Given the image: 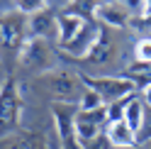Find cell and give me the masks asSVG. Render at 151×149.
I'll return each instance as SVG.
<instances>
[{"label":"cell","instance_id":"6da1fadb","mask_svg":"<svg viewBox=\"0 0 151 149\" xmlns=\"http://www.w3.org/2000/svg\"><path fill=\"white\" fill-rule=\"evenodd\" d=\"M37 88L46 98H51V105H56V103L78 105L83 90H86V83H83L81 76H76L68 69H54L37 78Z\"/></svg>","mask_w":151,"mask_h":149},{"label":"cell","instance_id":"7a4b0ae2","mask_svg":"<svg viewBox=\"0 0 151 149\" xmlns=\"http://www.w3.org/2000/svg\"><path fill=\"white\" fill-rule=\"evenodd\" d=\"M29 32V17H24L20 10L5 7L0 12V51L7 56H20L24 46V34Z\"/></svg>","mask_w":151,"mask_h":149},{"label":"cell","instance_id":"3957f363","mask_svg":"<svg viewBox=\"0 0 151 149\" xmlns=\"http://www.w3.org/2000/svg\"><path fill=\"white\" fill-rule=\"evenodd\" d=\"M22 115V98H20V86L15 78H5L0 86V139L17 132Z\"/></svg>","mask_w":151,"mask_h":149},{"label":"cell","instance_id":"277c9868","mask_svg":"<svg viewBox=\"0 0 151 149\" xmlns=\"http://www.w3.org/2000/svg\"><path fill=\"white\" fill-rule=\"evenodd\" d=\"M54 61H56V54L46 39H32L29 37L20 51V64L27 71H34L39 76L54 71Z\"/></svg>","mask_w":151,"mask_h":149},{"label":"cell","instance_id":"5b68a950","mask_svg":"<svg viewBox=\"0 0 151 149\" xmlns=\"http://www.w3.org/2000/svg\"><path fill=\"white\" fill-rule=\"evenodd\" d=\"M81 78H83V83L88 88L100 93V98L105 100V105L134 95V83L129 78H122V76H81Z\"/></svg>","mask_w":151,"mask_h":149},{"label":"cell","instance_id":"8992f818","mask_svg":"<svg viewBox=\"0 0 151 149\" xmlns=\"http://www.w3.org/2000/svg\"><path fill=\"white\" fill-rule=\"evenodd\" d=\"M98 34H100V22L95 17H88L86 25H83V30L76 34V39L68 42L66 46H61V51L73 56V59H86L90 54V49L95 46V42H98Z\"/></svg>","mask_w":151,"mask_h":149},{"label":"cell","instance_id":"52a82bcc","mask_svg":"<svg viewBox=\"0 0 151 149\" xmlns=\"http://www.w3.org/2000/svg\"><path fill=\"white\" fill-rule=\"evenodd\" d=\"M93 17L100 25L112 30V27H124L132 20V10L124 3H100V5H95V15Z\"/></svg>","mask_w":151,"mask_h":149},{"label":"cell","instance_id":"ba28073f","mask_svg":"<svg viewBox=\"0 0 151 149\" xmlns=\"http://www.w3.org/2000/svg\"><path fill=\"white\" fill-rule=\"evenodd\" d=\"M83 25H86V17L76 15L73 10H68V5H66L63 10L56 15V30H59L56 44H59V46H66L68 42H73L76 34L83 30Z\"/></svg>","mask_w":151,"mask_h":149},{"label":"cell","instance_id":"9c48e42d","mask_svg":"<svg viewBox=\"0 0 151 149\" xmlns=\"http://www.w3.org/2000/svg\"><path fill=\"white\" fill-rule=\"evenodd\" d=\"M76 115H78V105H63V103L51 105L54 129H56V137L59 139L76 135Z\"/></svg>","mask_w":151,"mask_h":149},{"label":"cell","instance_id":"30bf717a","mask_svg":"<svg viewBox=\"0 0 151 149\" xmlns=\"http://www.w3.org/2000/svg\"><path fill=\"white\" fill-rule=\"evenodd\" d=\"M112 59H115V39H112V34H110V27L100 25L98 42L90 49V54L86 56V61L90 64V66H102V64H107Z\"/></svg>","mask_w":151,"mask_h":149},{"label":"cell","instance_id":"8fae6325","mask_svg":"<svg viewBox=\"0 0 151 149\" xmlns=\"http://www.w3.org/2000/svg\"><path fill=\"white\" fill-rule=\"evenodd\" d=\"M29 37L32 39H46V42H49L51 37H59V30H56V15L49 10V5L29 17Z\"/></svg>","mask_w":151,"mask_h":149},{"label":"cell","instance_id":"7c38bea8","mask_svg":"<svg viewBox=\"0 0 151 149\" xmlns=\"http://www.w3.org/2000/svg\"><path fill=\"white\" fill-rule=\"evenodd\" d=\"M44 137L39 132H29V129H17V132L7 135L0 139V149H44Z\"/></svg>","mask_w":151,"mask_h":149},{"label":"cell","instance_id":"4fadbf2b","mask_svg":"<svg viewBox=\"0 0 151 149\" xmlns=\"http://www.w3.org/2000/svg\"><path fill=\"white\" fill-rule=\"evenodd\" d=\"M105 135L110 137L112 147H129V144H139L137 132L132 129L124 120H117V122H110L105 127Z\"/></svg>","mask_w":151,"mask_h":149},{"label":"cell","instance_id":"5bb4252c","mask_svg":"<svg viewBox=\"0 0 151 149\" xmlns=\"http://www.w3.org/2000/svg\"><path fill=\"white\" fill-rule=\"evenodd\" d=\"M144 120H146V105L144 100H141L139 95H129L127 98V105H124V122L137 132H141V127H144Z\"/></svg>","mask_w":151,"mask_h":149},{"label":"cell","instance_id":"9a60e30c","mask_svg":"<svg viewBox=\"0 0 151 149\" xmlns=\"http://www.w3.org/2000/svg\"><path fill=\"white\" fill-rule=\"evenodd\" d=\"M76 120H78V122L95 125V127H107V125H110V117H107V105H105V108H98V110H78Z\"/></svg>","mask_w":151,"mask_h":149},{"label":"cell","instance_id":"2e32d148","mask_svg":"<svg viewBox=\"0 0 151 149\" xmlns=\"http://www.w3.org/2000/svg\"><path fill=\"white\" fill-rule=\"evenodd\" d=\"M98 108H105V100L100 98L98 90L86 86V90H83V95L78 100V110H98Z\"/></svg>","mask_w":151,"mask_h":149},{"label":"cell","instance_id":"e0dca14e","mask_svg":"<svg viewBox=\"0 0 151 149\" xmlns=\"http://www.w3.org/2000/svg\"><path fill=\"white\" fill-rule=\"evenodd\" d=\"M134 56H137V61L141 66H151V37H144V39L137 42Z\"/></svg>","mask_w":151,"mask_h":149},{"label":"cell","instance_id":"ac0fdd59","mask_svg":"<svg viewBox=\"0 0 151 149\" xmlns=\"http://www.w3.org/2000/svg\"><path fill=\"white\" fill-rule=\"evenodd\" d=\"M100 132H102V127H95V125L78 122V120H76V137H78L83 144H86V142H90V139H95Z\"/></svg>","mask_w":151,"mask_h":149},{"label":"cell","instance_id":"d6986e66","mask_svg":"<svg viewBox=\"0 0 151 149\" xmlns=\"http://www.w3.org/2000/svg\"><path fill=\"white\" fill-rule=\"evenodd\" d=\"M15 7H17L24 17H32V15H37L39 10H44L46 3H44V0H32V3H29V0H22V3H17Z\"/></svg>","mask_w":151,"mask_h":149},{"label":"cell","instance_id":"ffe728a7","mask_svg":"<svg viewBox=\"0 0 151 149\" xmlns=\"http://www.w3.org/2000/svg\"><path fill=\"white\" fill-rule=\"evenodd\" d=\"M86 149H112V142H110V137L105 135V129H102L95 139L86 142Z\"/></svg>","mask_w":151,"mask_h":149},{"label":"cell","instance_id":"44dd1931","mask_svg":"<svg viewBox=\"0 0 151 149\" xmlns=\"http://www.w3.org/2000/svg\"><path fill=\"white\" fill-rule=\"evenodd\" d=\"M146 139H151V108H146V120H144V127L139 132V144L146 142Z\"/></svg>","mask_w":151,"mask_h":149},{"label":"cell","instance_id":"7402d4cb","mask_svg":"<svg viewBox=\"0 0 151 149\" xmlns=\"http://www.w3.org/2000/svg\"><path fill=\"white\" fill-rule=\"evenodd\" d=\"M61 149H86V144H83L76 135H71V137L61 139Z\"/></svg>","mask_w":151,"mask_h":149},{"label":"cell","instance_id":"603a6c76","mask_svg":"<svg viewBox=\"0 0 151 149\" xmlns=\"http://www.w3.org/2000/svg\"><path fill=\"white\" fill-rule=\"evenodd\" d=\"M141 100H144V105H146V108H151V83H149L144 90H141Z\"/></svg>","mask_w":151,"mask_h":149},{"label":"cell","instance_id":"cb8c5ba5","mask_svg":"<svg viewBox=\"0 0 151 149\" xmlns=\"http://www.w3.org/2000/svg\"><path fill=\"white\" fill-rule=\"evenodd\" d=\"M139 149H151V139H146V142H141Z\"/></svg>","mask_w":151,"mask_h":149},{"label":"cell","instance_id":"d4e9b609","mask_svg":"<svg viewBox=\"0 0 151 149\" xmlns=\"http://www.w3.org/2000/svg\"><path fill=\"white\" fill-rule=\"evenodd\" d=\"M112 149H139V144H129V147H112Z\"/></svg>","mask_w":151,"mask_h":149}]
</instances>
